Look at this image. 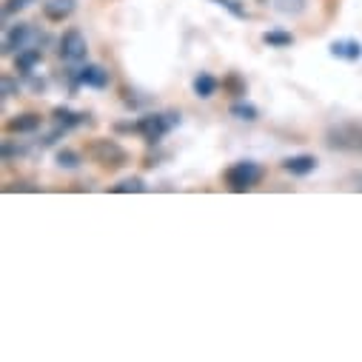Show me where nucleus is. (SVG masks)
I'll use <instances>...</instances> for the list:
<instances>
[{
	"label": "nucleus",
	"instance_id": "423d86ee",
	"mask_svg": "<svg viewBox=\"0 0 362 362\" xmlns=\"http://www.w3.org/2000/svg\"><path fill=\"white\" fill-rule=\"evenodd\" d=\"M32 37H35V29L26 26V23H21V26H15V29L6 35V40H4V52H6V54H18V52L29 49V40H32Z\"/></svg>",
	"mask_w": 362,
	"mask_h": 362
},
{
	"label": "nucleus",
	"instance_id": "2eb2a0df",
	"mask_svg": "<svg viewBox=\"0 0 362 362\" xmlns=\"http://www.w3.org/2000/svg\"><path fill=\"white\" fill-rule=\"evenodd\" d=\"M80 117H83V115H74V112L66 109V106H57V109H54V120H57L60 129H74V126L80 123Z\"/></svg>",
	"mask_w": 362,
	"mask_h": 362
},
{
	"label": "nucleus",
	"instance_id": "4be33fe9",
	"mask_svg": "<svg viewBox=\"0 0 362 362\" xmlns=\"http://www.w3.org/2000/svg\"><path fill=\"white\" fill-rule=\"evenodd\" d=\"M214 4H220V6H226V9H228V12H234L237 18H243V15H245V12H243V9L237 6V0H214Z\"/></svg>",
	"mask_w": 362,
	"mask_h": 362
},
{
	"label": "nucleus",
	"instance_id": "f03ea898",
	"mask_svg": "<svg viewBox=\"0 0 362 362\" xmlns=\"http://www.w3.org/2000/svg\"><path fill=\"white\" fill-rule=\"evenodd\" d=\"M265 177V168L259 163H251V160H243V163H234L228 171H226V183L231 192H251L262 183Z\"/></svg>",
	"mask_w": 362,
	"mask_h": 362
},
{
	"label": "nucleus",
	"instance_id": "0eeeda50",
	"mask_svg": "<svg viewBox=\"0 0 362 362\" xmlns=\"http://www.w3.org/2000/svg\"><path fill=\"white\" fill-rule=\"evenodd\" d=\"M77 83L83 86H92V88H106L109 86V71L103 66H95V63H88L83 69H77Z\"/></svg>",
	"mask_w": 362,
	"mask_h": 362
},
{
	"label": "nucleus",
	"instance_id": "1a4fd4ad",
	"mask_svg": "<svg viewBox=\"0 0 362 362\" xmlns=\"http://www.w3.org/2000/svg\"><path fill=\"white\" fill-rule=\"evenodd\" d=\"M71 12H74V0H46L43 4V15L52 23H63Z\"/></svg>",
	"mask_w": 362,
	"mask_h": 362
},
{
	"label": "nucleus",
	"instance_id": "39448f33",
	"mask_svg": "<svg viewBox=\"0 0 362 362\" xmlns=\"http://www.w3.org/2000/svg\"><path fill=\"white\" fill-rule=\"evenodd\" d=\"M168 117V115H165ZM163 115H146V117H140V123H137V132L146 137V143H160L163 137H165V132H168V126H171V120H165Z\"/></svg>",
	"mask_w": 362,
	"mask_h": 362
},
{
	"label": "nucleus",
	"instance_id": "6e6552de",
	"mask_svg": "<svg viewBox=\"0 0 362 362\" xmlns=\"http://www.w3.org/2000/svg\"><path fill=\"white\" fill-rule=\"evenodd\" d=\"M331 54H334V57H339V60L354 63V60H359V57H362V43H359V40H354V37L334 40V43H331Z\"/></svg>",
	"mask_w": 362,
	"mask_h": 362
},
{
	"label": "nucleus",
	"instance_id": "aec40b11",
	"mask_svg": "<svg viewBox=\"0 0 362 362\" xmlns=\"http://www.w3.org/2000/svg\"><path fill=\"white\" fill-rule=\"evenodd\" d=\"M18 88H21V86H18V80H15V77H9V74H6L4 80H0V95H4V98L18 95Z\"/></svg>",
	"mask_w": 362,
	"mask_h": 362
},
{
	"label": "nucleus",
	"instance_id": "f257e3e1",
	"mask_svg": "<svg viewBox=\"0 0 362 362\" xmlns=\"http://www.w3.org/2000/svg\"><path fill=\"white\" fill-rule=\"evenodd\" d=\"M86 157L103 168H123L129 163V151L117 140H92L86 146Z\"/></svg>",
	"mask_w": 362,
	"mask_h": 362
},
{
	"label": "nucleus",
	"instance_id": "f8f14e48",
	"mask_svg": "<svg viewBox=\"0 0 362 362\" xmlns=\"http://www.w3.org/2000/svg\"><path fill=\"white\" fill-rule=\"evenodd\" d=\"M35 129H40L37 115H18L15 120L6 123V132H12V134H26V132H35Z\"/></svg>",
	"mask_w": 362,
	"mask_h": 362
},
{
	"label": "nucleus",
	"instance_id": "ddd939ff",
	"mask_svg": "<svg viewBox=\"0 0 362 362\" xmlns=\"http://www.w3.org/2000/svg\"><path fill=\"white\" fill-rule=\"evenodd\" d=\"M217 92V80L209 74V71H200L197 77H194V95L197 98H211Z\"/></svg>",
	"mask_w": 362,
	"mask_h": 362
},
{
	"label": "nucleus",
	"instance_id": "7ed1b4c3",
	"mask_svg": "<svg viewBox=\"0 0 362 362\" xmlns=\"http://www.w3.org/2000/svg\"><path fill=\"white\" fill-rule=\"evenodd\" d=\"M325 137H328V146H331V148L362 154V126H359V123H342V126H334V129H328Z\"/></svg>",
	"mask_w": 362,
	"mask_h": 362
},
{
	"label": "nucleus",
	"instance_id": "412c9836",
	"mask_svg": "<svg viewBox=\"0 0 362 362\" xmlns=\"http://www.w3.org/2000/svg\"><path fill=\"white\" fill-rule=\"evenodd\" d=\"M29 4H35V0H6V4H4V15H15V12L26 9Z\"/></svg>",
	"mask_w": 362,
	"mask_h": 362
},
{
	"label": "nucleus",
	"instance_id": "6ab92c4d",
	"mask_svg": "<svg viewBox=\"0 0 362 362\" xmlns=\"http://www.w3.org/2000/svg\"><path fill=\"white\" fill-rule=\"evenodd\" d=\"M277 9L283 15H300L305 9V0H277Z\"/></svg>",
	"mask_w": 362,
	"mask_h": 362
},
{
	"label": "nucleus",
	"instance_id": "9b49d317",
	"mask_svg": "<svg viewBox=\"0 0 362 362\" xmlns=\"http://www.w3.org/2000/svg\"><path fill=\"white\" fill-rule=\"evenodd\" d=\"M283 168L288 174H294V177H305V174H311L317 168V157L314 154H297V157H288L283 163Z\"/></svg>",
	"mask_w": 362,
	"mask_h": 362
},
{
	"label": "nucleus",
	"instance_id": "9d476101",
	"mask_svg": "<svg viewBox=\"0 0 362 362\" xmlns=\"http://www.w3.org/2000/svg\"><path fill=\"white\" fill-rule=\"evenodd\" d=\"M40 60H43V52L37 46H29V49H23V52L15 54V69L21 74H32L35 66H40Z\"/></svg>",
	"mask_w": 362,
	"mask_h": 362
},
{
	"label": "nucleus",
	"instance_id": "a211bd4d",
	"mask_svg": "<svg viewBox=\"0 0 362 362\" xmlns=\"http://www.w3.org/2000/svg\"><path fill=\"white\" fill-rule=\"evenodd\" d=\"M115 192L117 194H129V192H137L140 194V192H146V183H143L140 177H129V180H123V183L115 186Z\"/></svg>",
	"mask_w": 362,
	"mask_h": 362
},
{
	"label": "nucleus",
	"instance_id": "f3484780",
	"mask_svg": "<svg viewBox=\"0 0 362 362\" xmlns=\"http://www.w3.org/2000/svg\"><path fill=\"white\" fill-rule=\"evenodd\" d=\"M80 163H83V157L77 151H71V148H60L57 151V165L60 168H77Z\"/></svg>",
	"mask_w": 362,
	"mask_h": 362
},
{
	"label": "nucleus",
	"instance_id": "20e7f679",
	"mask_svg": "<svg viewBox=\"0 0 362 362\" xmlns=\"http://www.w3.org/2000/svg\"><path fill=\"white\" fill-rule=\"evenodd\" d=\"M86 37L77 32V29H69L63 37H60V57L69 60V63H80L86 57Z\"/></svg>",
	"mask_w": 362,
	"mask_h": 362
},
{
	"label": "nucleus",
	"instance_id": "dca6fc26",
	"mask_svg": "<svg viewBox=\"0 0 362 362\" xmlns=\"http://www.w3.org/2000/svg\"><path fill=\"white\" fill-rule=\"evenodd\" d=\"M231 115H234L237 120L254 123V120H257V106H251V103H234V106H231Z\"/></svg>",
	"mask_w": 362,
	"mask_h": 362
},
{
	"label": "nucleus",
	"instance_id": "4468645a",
	"mask_svg": "<svg viewBox=\"0 0 362 362\" xmlns=\"http://www.w3.org/2000/svg\"><path fill=\"white\" fill-rule=\"evenodd\" d=\"M262 43L271 46V49H288L294 43V35L291 32H280V29L277 32H265L262 35Z\"/></svg>",
	"mask_w": 362,
	"mask_h": 362
}]
</instances>
